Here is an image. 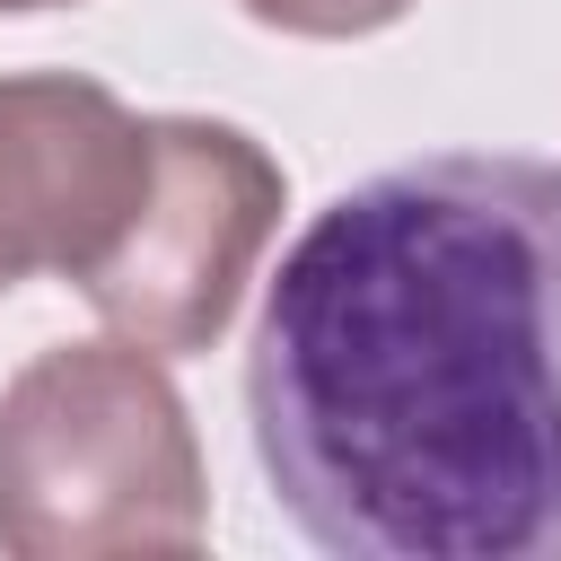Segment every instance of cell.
<instances>
[{"label": "cell", "mask_w": 561, "mask_h": 561, "mask_svg": "<svg viewBox=\"0 0 561 561\" xmlns=\"http://www.w3.org/2000/svg\"><path fill=\"white\" fill-rule=\"evenodd\" d=\"M289 210L280 158L219 114H149V184L105 245V263L79 280L105 333L158 351V359H202L237 324L272 237Z\"/></svg>", "instance_id": "obj_3"}, {"label": "cell", "mask_w": 561, "mask_h": 561, "mask_svg": "<svg viewBox=\"0 0 561 561\" xmlns=\"http://www.w3.org/2000/svg\"><path fill=\"white\" fill-rule=\"evenodd\" d=\"M245 430L333 561H561V167L430 149L333 193L263 280Z\"/></svg>", "instance_id": "obj_1"}, {"label": "cell", "mask_w": 561, "mask_h": 561, "mask_svg": "<svg viewBox=\"0 0 561 561\" xmlns=\"http://www.w3.org/2000/svg\"><path fill=\"white\" fill-rule=\"evenodd\" d=\"M44 9H79V0H0V18H44Z\"/></svg>", "instance_id": "obj_6"}, {"label": "cell", "mask_w": 561, "mask_h": 561, "mask_svg": "<svg viewBox=\"0 0 561 561\" xmlns=\"http://www.w3.org/2000/svg\"><path fill=\"white\" fill-rule=\"evenodd\" d=\"M149 184V114L79 70L0 79V298L35 272L88 280Z\"/></svg>", "instance_id": "obj_4"}, {"label": "cell", "mask_w": 561, "mask_h": 561, "mask_svg": "<svg viewBox=\"0 0 561 561\" xmlns=\"http://www.w3.org/2000/svg\"><path fill=\"white\" fill-rule=\"evenodd\" d=\"M237 9L272 35H298V44H359V35L403 26L421 0H237Z\"/></svg>", "instance_id": "obj_5"}, {"label": "cell", "mask_w": 561, "mask_h": 561, "mask_svg": "<svg viewBox=\"0 0 561 561\" xmlns=\"http://www.w3.org/2000/svg\"><path fill=\"white\" fill-rule=\"evenodd\" d=\"M202 543H210V473L158 351L123 333L53 342L0 386L9 561H131Z\"/></svg>", "instance_id": "obj_2"}]
</instances>
